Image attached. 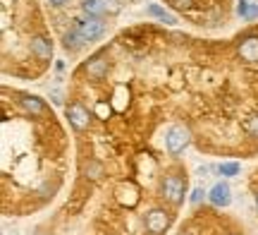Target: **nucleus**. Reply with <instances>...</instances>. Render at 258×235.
Wrapping results in <instances>:
<instances>
[{
	"label": "nucleus",
	"instance_id": "obj_1",
	"mask_svg": "<svg viewBox=\"0 0 258 235\" xmlns=\"http://www.w3.org/2000/svg\"><path fill=\"white\" fill-rule=\"evenodd\" d=\"M186 195V180L182 178V173H167L160 180V197L165 199L167 204L179 207L184 202Z\"/></svg>",
	"mask_w": 258,
	"mask_h": 235
},
{
	"label": "nucleus",
	"instance_id": "obj_2",
	"mask_svg": "<svg viewBox=\"0 0 258 235\" xmlns=\"http://www.w3.org/2000/svg\"><path fill=\"white\" fill-rule=\"evenodd\" d=\"M189 144H191V132H189V127H184V125L177 122V125H172V127L165 132V147L172 156H179L182 151H186Z\"/></svg>",
	"mask_w": 258,
	"mask_h": 235
},
{
	"label": "nucleus",
	"instance_id": "obj_3",
	"mask_svg": "<svg viewBox=\"0 0 258 235\" xmlns=\"http://www.w3.org/2000/svg\"><path fill=\"white\" fill-rule=\"evenodd\" d=\"M144 226H146V230L151 235H163L170 228V214L160 207L151 209L146 214V218H144Z\"/></svg>",
	"mask_w": 258,
	"mask_h": 235
},
{
	"label": "nucleus",
	"instance_id": "obj_4",
	"mask_svg": "<svg viewBox=\"0 0 258 235\" xmlns=\"http://www.w3.org/2000/svg\"><path fill=\"white\" fill-rule=\"evenodd\" d=\"M67 120H70V125H72L77 132H84L91 127V113H89V108L82 104H70L67 106Z\"/></svg>",
	"mask_w": 258,
	"mask_h": 235
},
{
	"label": "nucleus",
	"instance_id": "obj_5",
	"mask_svg": "<svg viewBox=\"0 0 258 235\" xmlns=\"http://www.w3.org/2000/svg\"><path fill=\"white\" fill-rule=\"evenodd\" d=\"M77 29L82 31V36L86 41H96V38L103 36V31H105V22L101 17H86V19H79L77 22Z\"/></svg>",
	"mask_w": 258,
	"mask_h": 235
},
{
	"label": "nucleus",
	"instance_id": "obj_6",
	"mask_svg": "<svg viewBox=\"0 0 258 235\" xmlns=\"http://www.w3.org/2000/svg\"><path fill=\"white\" fill-rule=\"evenodd\" d=\"M208 202H211L213 207H230L232 202V190L227 182H215L211 187V192H208Z\"/></svg>",
	"mask_w": 258,
	"mask_h": 235
},
{
	"label": "nucleus",
	"instance_id": "obj_7",
	"mask_svg": "<svg viewBox=\"0 0 258 235\" xmlns=\"http://www.w3.org/2000/svg\"><path fill=\"white\" fill-rule=\"evenodd\" d=\"M239 56L246 63H258V36L256 34H249L246 38L239 41Z\"/></svg>",
	"mask_w": 258,
	"mask_h": 235
},
{
	"label": "nucleus",
	"instance_id": "obj_8",
	"mask_svg": "<svg viewBox=\"0 0 258 235\" xmlns=\"http://www.w3.org/2000/svg\"><path fill=\"white\" fill-rule=\"evenodd\" d=\"M84 70H86V75L91 77L93 82H98V79H103V77L108 75V60H105L103 56H96L93 60H89V63H86V67H84Z\"/></svg>",
	"mask_w": 258,
	"mask_h": 235
},
{
	"label": "nucleus",
	"instance_id": "obj_9",
	"mask_svg": "<svg viewBox=\"0 0 258 235\" xmlns=\"http://www.w3.org/2000/svg\"><path fill=\"white\" fill-rule=\"evenodd\" d=\"M31 53H34L38 60H50V56H53V43H50L46 36H34L31 38Z\"/></svg>",
	"mask_w": 258,
	"mask_h": 235
},
{
	"label": "nucleus",
	"instance_id": "obj_10",
	"mask_svg": "<svg viewBox=\"0 0 258 235\" xmlns=\"http://www.w3.org/2000/svg\"><path fill=\"white\" fill-rule=\"evenodd\" d=\"M86 43H89V41H86V38L82 36V31H79L77 27H74L72 31H67V34L62 36V46L67 48V51H72V53L82 51V48L86 46Z\"/></svg>",
	"mask_w": 258,
	"mask_h": 235
},
{
	"label": "nucleus",
	"instance_id": "obj_11",
	"mask_svg": "<svg viewBox=\"0 0 258 235\" xmlns=\"http://www.w3.org/2000/svg\"><path fill=\"white\" fill-rule=\"evenodd\" d=\"M19 104H22V108H24L27 113H31V115H43L48 111L46 104H43L38 96H22V99H19Z\"/></svg>",
	"mask_w": 258,
	"mask_h": 235
},
{
	"label": "nucleus",
	"instance_id": "obj_12",
	"mask_svg": "<svg viewBox=\"0 0 258 235\" xmlns=\"http://www.w3.org/2000/svg\"><path fill=\"white\" fill-rule=\"evenodd\" d=\"M103 173H105V168H103V163L101 161H96V159H89L86 163H84V178L86 180H101L103 178Z\"/></svg>",
	"mask_w": 258,
	"mask_h": 235
},
{
	"label": "nucleus",
	"instance_id": "obj_13",
	"mask_svg": "<svg viewBox=\"0 0 258 235\" xmlns=\"http://www.w3.org/2000/svg\"><path fill=\"white\" fill-rule=\"evenodd\" d=\"M151 17H156V19H160V22H165V24H177V17L172 15V12H167V10H163L160 5H148V10H146Z\"/></svg>",
	"mask_w": 258,
	"mask_h": 235
},
{
	"label": "nucleus",
	"instance_id": "obj_14",
	"mask_svg": "<svg viewBox=\"0 0 258 235\" xmlns=\"http://www.w3.org/2000/svg\"><path fill=\"white\" fill-rule=\"evenodd\" d=\"M82 10L89 15V17H103V12H105V3H103V0H84Z\"/></svg>",
	"mask_w": 258,
	"mask_h": 235
},
{
	"label": "nucleus",
	"instance_id": "obj_15",
	"mask_svg": "<svg viewBox=\"0 0 258 235\" xmlns=\"http://www.w3.org/2000/svg\"><path fill=\"white\" fill-rule=\"evenodd\" d=\"M237 12H239V17H244V19H253V17H258V5H251L246 0H239Z\"/></svg>",
	"mask_w": 258,
	"mask_h": 235
},
{
	"label": "nucleus",
	"instance_id": "obj_16",
	"mask_svg": "<svg viewBox=\"0 0 258 235\" xmlns=\"http://www.w3.org/2000/svg\"><path fill=\"white\" fill-rule=\"evenodd\" d=\"M225 175V178H234L237 173H239V163H234V161H227V163H220V168H218Z\"/></svg>",
	"mask_w": 258,
	"mask_h": 235
},
{
	"label": "nucleus",
	"instance_id": "obj_17",
	"mask_svg": "<svg viewBox=\"0 0 258 235\" xmlns=\"http://www.w3.org/2000/svg\"><path fill=\"white\" fill-rule=\"evenodd\" d=\"M244 130L249 132L251 137H258V115H251V118H246V122H244Z\"/></svg>",
	"mask_w": 258,
	"mask_h": 235
},
{
	"label": "nucleus",
	"instance_id": "obj_18",
	"mask_svg": "<svg viewBox=\"0 0 258 235\" xmlns=\"http://www.w3.org/2000/svg\"><path fill=\"white\" fill-rule=\"evenodd\" d=\"M175 10H189L194 5V0H167Z\"/></svg>",
	"mask_w": 258,
	"mask_h": 235
},
{
	"label": "nucleus",
	"instance_id": "obj_19",
	"mask_svg": "<svg viewBox=\"0 0 258 235\" xmlns=\"http://www.w3.org/2000/svg\"><path fill=\"white\" fill-rule=\"evenodd\" d=\"M203 195H206V192H203V187H194V192H191V204H199V202L203 199Z\"/></svg>",
	"mask_w": 258,
	"mask_h": 235
},
{
	"label": "nucleus",
	"instance_id": "obj_20",
	"mask_svg": "<svg viewBox=\"0 0 258 235\" xmlns=\"http://www.w3.org/2000/svg\"><path fill=\"white\" fill-rule=\"evenodd\" d=\"M48 3H50V5H55V8H60V5H64L67 0H48Z\"/></svg>",
	"mask_w": 258,
	"mask_h": 235
},
{
	"label": "nucleus",
	"instance_id": "obj_21",
	"mask_svg": "<svg viewBox=\"0 0 258 235\" xmlns=\"http://www.w3.org/2000/svg\"><path fill=\"white\" fill-rule=\"evenodd\" d=\"M256 207H258V195H256Z\"/></svg>",
	"mask_w": 258,
	"mask_h": 235
},
{
	"label": "nucleus",
	"instance_id": "obj_22",
	"mask_svg": "<svg viewBox=\"0 0 258 235\" xmlns=\"http://www.w3.org/2000/svg\"><path fill=\"white\" fill-rule=\"evenodd\" d=\"M179 235H189V233H179Z\"/></svg>",
	"mask_w": 258,
	"mask_h": 235
},
{
	"label": "nucleus",
	"instance_id": "obj_23",
	"mask_svg": "<svg viewBox=\"0 0 258 235\" xmlns=\"http://www.w3.org/2000/svg\"><path fill=\"white\" fill-rule=\"evenodd\" d=\"M232 235H239V233H232Z\"/></svg>",
	"mask_w": 258,
	"mask_h": 235
}]
</instances>
